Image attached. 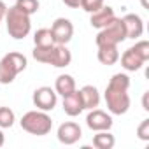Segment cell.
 Here are the masks:
<instances>
[{
	"label": "cell",
	"mask_w": 149,
	"mask_h": 149,
	"mask_svg": "<svg viewBox=\"0 0 149 149\" xmlns=\"http://www.w3.org/2000/svg\"><path fill=\"white\" fill-rule=\"evenodd\" d=\"M28 61H26V56L18 53V51H13V53H7L2 60H0V84H11L18 74H21L25 68H26Z\"/></svg>",
	"instance_id": "cell-3"
},
{
	"label": "cell",
	"mask_w": 149,
	"mask_h": 149,
	"mask_svg": "<svg viewBox=\"0 0 149 149\" xmlns=\"http://www.w3.org/2000/svg\"><path fill=\"white\" fill-rule=\"evenodd\" d=\"M54 91H56V95H61V97L76 91V79L70 74H61L54 81Z\"/></svg>",
	"instance_id": "cell-16"
},
{
	"label": "cell",
	"mask_w": 149,
	"mask_h": 149,
	"mask_svg": "<svg viewBox=\"0 0 149 149\" xmlns=\"http://www.w3.org/2000/svg\"><path fill=\"white\" fill-rule=\"evenodd\" d=\"M21 128L30 133V135H37V137H42V135H47L53 128V119L49 118L47 112L44 111H28L26 114H23L21 121H19Z\"/></svg>",
	"instance_id": "cell-4"
},
{
	"label": "cell",
	"mask_w": 149,
	"mask_h": 149,
	"mask_svg": "<svg viewBox=\"0 0 149 149\" xmlns=\"http://www.w3.org/2000/svg\"><path fill=\"white\" fill-rule=\"evenodd\" d=\"M114 144H116V139L109 130H102V132H97V135H93V147L97 149H112Z\"/></svg>",
	"instance_id": "cell-18"
},
{
	"label": "cell",
	"mask_w": 149,
	"mask_h": 149,
	"mask_svg": "<svg viewBox=\"0 0 149 149\" xmlns=\"http://www.w3.org/2000/svg\"><path fill=\"white\" fill-rule=\"evenodd\" d=\"M16 121V116H14V111L9 109V107H0V128H11Z\"/></svg>",
	"instance_id": "cell-21"
},
{
	"label": "cell",
	"mask_w": 149,
	"mask_h": 149,
	"mask_svg": "<svg viewBox=\"0 0 149 149\" xmlns=\"http://www.w3.org/2000/svg\"><path fill=\"white\" fill-rule=\"evenodd\" d=\"M142 6H144V7H147V4H146V0H142Z\"/></svg>",
	"instance_id": "cell-29"
},
{
	"label": "cell",
	"mask_w": 149,
	"mask_h": 149,
	"mask_svg": "<svg viewBox=\"0 0 149 149\" xmlns=\"http://www.w3.org/2000/svg\"><path fill=\"white\" fill-rule=\"evenodd\" d=\"M32 102L33 105L39 109V111H44V112H49L56 107V102H58V95L53 88L49 86H40L33 91V97H32Z\"/></svg>",
	"instance_id": "cell-6"
},
{
	"label": "cell",
	"mask_w": 149,
	"mask_h": 149,
	"mask_svg": "<svg viewBox=\"0 0 149 149\" xmlns=\"http://www.w3.org/2000/svg\"><path fill=\"white\" fill-rule=\"evenodd\" d=\"M137 137H139L140 140H144V142L149 140V119H144V121L139 125V128H137Z\"/></svg>",
	"instance_id": "cell-24"
},
{
	"label": "cell",
	"mask_w": 149,
	"mask_h": 149,
	"mask_svg": "<svg viewBox=\"0 0 149 149\" xmlns=\"http://www.w3.org/2000/svg\"><path fill=\"white\" fill-rule=\"evenodd\" d=\"M4 142H6V137H4V132H2V128H0V147L4 146Z\"/></svg>",
	"instance_id": "cell-28"
},
{
	"label": "cell",
	"mask_w": 149,
	"mask_h": 149,
	"mask_svg": "<svg viewBox=\"0 0 149 149\" xmlns=\"http://www.w3.org/2000/svg\"><path fill=\"white\" fill-rule=\"evenodd\" d=\"M63 111H65V114L70 116V118H76V116H79V114L84 111L83 98H81V93H79L77 90L63 97Z\"/></svg>",
	"instance_id": "cell-11"
},
{
	"label": "cell",
	"mask_w": 149,
	"mask_h": 149,
	"mask_svg": "<svg viewBox=\"0 0 149 149\" xmlns=\"http://www.w3.org/2000/svg\"><path fill=\"white\" fill-rule=\"evenodd\" d=\"M128 88H130V77L126 74H114L111 77L107 88H105V104L111 114L114 116H121L126 114L130 109V95H128Z\"/></svg>",
	"instance_id": "cell-1"
},
{
	"label": "cell",
	"mask_w": 149,
	"mask_h": 149,
	"mask_svg": "<svg viewBox=\"0 0 149 149\" xmlns=\"http://www.w3.org/2000/svg\"><path fill=\"white\" fill-rule=\"evenodd\" d=\"M147 95H149V91H146V93H144V98H142V105H144V111H149V105H147Z\"/></svg>",
	"instance_id": "cell-27"
},
{
	"label": "cell",
	"mask_w": 149,
	"mask_h": 149,
	"mask_svg": "<svg viewBox=\"0 0 149 149\" xmlns=\"http://www.w3.org/2000/svg\"><path fill=\"white\" fill-rule=\"evenodd\" d=\"M97 58L102 65H114L118 60H119V51H118V46H98V51H97Z\"/></svg>",
	"instance_id": "cell-17"
},
{
	"label": "cell",
	"mask_w": 149,
	"mask_h": 149,
	"mask_svg": "<svg viewBox=\"0 0 149 149\" xmlns=\"http://www.w3.org/2000/svg\"><path fill=\"white\" fill-rule=\"evenodd\" d=\"M49 30L53 33L54 44H68L74 37V25L67 18H56Z\"/></svg>",
	"instance_id": "cell-7"
},
{
	"label": "cell",
	"mask_w": 149,
	"mask_h": 149,
	"mask_svg": "<svg viewBox=\"0 0 149 149\" xmlns=\"http://www.w3.org/2000/svg\"><path fill=\"white\" fill-rule=\"evenodd\" d=\"M126 39L125 25L121 18H114L107 26L100 28L97 35V46H118Z\"/></svg>",
	"instance_id": "cell-5"
},
{
	"label": "cell",
	"mask_w": 149,
	"mask_h": 149,
	"mask_svg": "<svg viewBox=\"0 0 149 149\" xmlns=\"http://www.w3.org/2000/svg\"><path fill=\"white\" fill-rule=\"evenodd\" d=\"M18 9H21L23 13H26L28 16L35 14L40 7V2L39 0H16V4H14Z\"/></svg>",
	"instance_id": "cell-20"
},
{
	"label": "cell",
	"mask_w": 149,
	"mask_h": 149,
	"mask_svg": "<svg viewBox=\"0 0 149 149\" xmlns=\"http://www.w3.org/2000/svg\"><path fill=\"white\" fill-rule=\"evenodd\" d=\"M116 18V13H114V9L111 7V6H102L98 11H95V13H91V18H90V23H91V26L93 28H104V26H107L112 19Z\"/></svg>",
	"instance_id": "cell-13"
},
{
	"label": "cell",
	"mask_w": 149,
	"mask_h": 149,
	"mask_svg": "<svg viewBox=\"0 0 149 149\" xmlns=\"http://www.w3.org/2000/svg\"><path fill=\"white\" fill-rule=\"evenodd\" d=\"M6 13H7V6L0 0V23H2V19L6 18Z\"/></svg>",
	"instance_id": "cell-26"
},
{
	"label": "cell",
	"mask_w": 149,
	"mask_h": 149,
	"mask_svg": "<svg viewBox=\"0 0 149 149\" xmlns=\"http://www.w3.org/2000/svg\"><path fill=\"white\" fill-rule=\"evenodd\" d=\"M132 47L135 49V53H137L144 61L149 60V42H147V40H137L135 46H132Z\"/></svg>",
	"instance_id": "cell-22"
},
{
	"label": "cell",
	"mask_w": 149,
	"mask_h": 149,
	"mask_svg": "<svg viewBox=\"0 0 149 149\" xmlns=\"http://www.w3.org/2000/svg\"><path fill=\"white\" fill-rule=\"evenodd\" d=\"M144 63H146V61H144L137 53H135V49H133V47H128V49L121 54V67H123L125 70H128V72L140 70Z\"/></svg>",
	"instance_id": "cell-14"
},
{
	"label": "cell",
	"mask_w": 149,
	"mask_h": 149,
	"mask_svg": "<svg viewBox=\"0 0 149 149\" xmlns=\"http://www.w3.org/2000/svg\"><path fill=\"white\" fill-rule=\"evenodd\" d=\"M123 19L125 25V32H126V39H139L144 33V21L139 14H126Z\"/></svg>",
	"instance_id": "cell-12"
},
{
	"label": "cell",
	"mask_w": 149,
	"mask_h": 149,
	"mask_svg": "<svg viewBox=\"0 0 149 149\" xmlns=\"http://www.w3.org/2000/svg\"><path fill=\"white\" fill-rule=\"evenodd\" d=\"M33 44L35 46H40V47H49V46H54V39H53V33L49 28H40L35 32L33 35Z\"/></svg>",
	"instance_id": "cell-19"
},
{
	"label": "cell",
	"mask_w": 149,
	"mask_h": 149,
	"mask_svg": "<svg viewBox=\"0 0 149 149\" xmlns=\"http://www.w3.org/2000/svg\"><path fill=\"white\" fill-rule=\"evenodd\" d=\"M79 93H81V98H83V105H84V109H95V107H98V104H100V93H98V90L95 88V86H91V84H86V86H83L81 90H79Z\"/></svg>",
	"instance_id": "cell-15"
},
{
	"label": "cell",
	"mask_w": 149,
	"mask_h": 149,
	"mask_svg": "<svg viewBox=\"0 0 149 149\" xmlns=\"http://www.w3.org/2000/svg\"><path fill=\"white\" fill-rule=\"evenodd\" d=\"M104 6V0H83V4H81V9L86 11L88 14L98 11L100 7Z\"/></svg>",
	"instance_id": "cell-23"
},
{
	"label": "cell",
	"mask_w": 149,
	"mask_h": 149,
	"mask_svg": "<svg viewBox=\"0 0 149 149\" xmlns=\"http://www.w3.org/2000/svg\"><path fill=\"white\" fill-rule=\"evenodd\" d=\"M86 125L90 130L93 132H102V130H111L112 128V118L111 114H107L105 111L100 109H90L88 116H86Z\"/></svg>",
	"instance_id": "cell-9"
},
{
	"label": "cell",
	"mask_w": 149,
	"mask_h": 149,
	"mask_svg": "<svg viewBox=\"0 0 149 149\" xmlns=\"http://www.w3.org/2000/svg\"><path fill=\"white\" fill-rule=\"evenodd\" d=\"M63 4L70 9H79L81 4H83V0H63Z\"/></svg>",
	"instance_id": "cell-25"
},
{
	"label": "cell",
	"mask_w": 149,
	"mask_h": 149,
	"mask_svg": "<svg viewBox=\"0 0 149 149\" xmlns=\"http://www.w3.org/2000/svg\"><path fill=\"white\" fill-rule=\"evenodd\" d=\"M4 19H6V26H7V33L16 40L25 39L32 30L30 16L26 13H23L21 9H18L16 6L7 7V13H6Z\"/></svg>",
	"instance_id": "cell-2"
},
{
	"label": "cell",
	"mask_w": 149,
	"mask_h": 149,
	"mask_svg": "<svg viewBox=\"0 0 149 149\" xmlns=\"http://www.w3.org/2000/svg\"><path fill=\"white\" fill-rule=\"evenodd\" d=\"M58 140L65 146H72V144H76L79 142V139L83 137V130L77 123H74V121H65L58 126V133H56Z\"/></svg>",
	"instance_id": "cell-8"
},
{
	"label": "cell",
	"mask_w": 149,
	"mask_h": 149,
	"mask_svg": "<svg viewBox=\"0 0 149 149\" xmlns=\"http://www.w3.org/2000/svg\"><path fill=\"white\" fill-rule=\"evenodd\" d=\"M70 61H72V53L68 51L67 44H54L51 47L47 65H53L56 68H63V67H68Z\"/></svg>",
	"instance_id": "cell-10"
}]
</instances>
